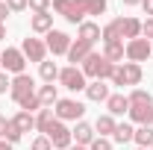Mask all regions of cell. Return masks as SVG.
<instances>
[{
  "label": "cell",
  "instance_id": "obj_1",
  "mask_svg": "<svg viewBox=\"0 0 153 150\" xmlns=\"http://www.w3.org/2000/svg\"><path fill=\"white\" fill-rule=\"evenodd\" d=\"M79 71L85 74V79L91 76V79H112V74H115V65L109 62V59L103 56V53H91V56L85 59L82 65H79Z\"/></svg>",
  "mask_w": 153,
  "mask_h": 150
},
{
  "label": "cell",
  "instance_id": "obj_2",
  "mask_svg": "<svg viewBox=\"0 0 153 150\" xmlns=\"http://www.w3.org/2000/svg\"><path fill=\"white\" fill-rule=\"evenodd\" d=\"M50 6H53L68 24H76V27H79V24L85 21V15H88V0H53Z\"/></svg>",
  "mask_w": 153,
  "mask_h": 150
},
{
  "label": "cell",
  "instance_id": "obj_3",
  "mask_svg": "<svg viewBox=\"0 0 153 150\" xmlns=\"http://www.w3.org/2000/svg\"><path fill=\"white\" fill-rule=\"evenodd\" d=\"M59 121H82V115H85V106L74 100V97H59L56 100V109H53Z\"/></svg>",
  "mask_w": 153,
  "mask_h": 150
},
{
  "label": "cell",
  "instance_id": "obj_4",
  "mask_svg": "<svg viewBox=\"0 0 153 150\" xmlns=\"http://www.w3.org/2000/svg\"><path fill=\"white\" fill-rule=\"evenodd\" d=\"M112 82L115 85H138V82H141V65H135V62H121V65H115Z\"/></svg>",
  "mask_w": 153,
  "mask_h": 150
},
{
  "label": "cell",
  "instance_id": "obj_5",
  "mask_svg": "<svg viewBox=\"0 0 153 150\" xmlns=\"http://www.w3.org/2000/svg\"><path fill=\"white\" fill-rule=\"evenodd\" d=\"M44 135L50 138V144H53L56 150H68V147H71V141H74L71 130H68V127H65V121H59V118L47 127V132H44Z\"/></svg>",
  "mask_w": 153,
  "mask_h": 150
},
{
  "label": "cell",
  "instance_id": "obj_6",
  "mask_svg": "<svg viewBox=\"0 0 153 150\" xmlns=\"http://www.w3.org/2000/svg\"><path fill=\"white\" fill-rule=\"evenodd\" d=\"M9 94H12V100L21 106V100H27L30 94H36V79L30 74H18L12 79V85H9Z\"/></svg>",
  "mask_w": 153,
  "mask_h": 150
},
{
  "label": "cell",
  "instance_id": "obj_7",
  "mask_svg": "<svg viewBox=\"0 0 153 150\" xmlns=\"http://www.w3.org/2000/svg\"><path fill=\"white\" fill-rule=\"evenodd\" d=\"M153 56V44L147 41V38H133V41H127V62H147V59Z\"/></svg>",
  "mask_w": 153,
  "mask_h": 150
},
{
  "label": "cell",
  "instance_id": "obj_8",
  "mask_svg": "<svg viewBox=\"0 0 153 150\" xmlns=\"http://www.w3.org/2000/svg\"><path fill=\"white\" fill-rule=\"evenodd\" d=\"M0 68H6L9 74H24V68H27V59H24V53H21L18 47H6L3 53H0Z\"/></svg>",
  "mask_w": 153,
  "mask_h": 150
},
{
  "label": "cell",
  "instance_id": "obj_9",
  "mask_svg": "<svg viewBox=\"0 0 153 150\" xmlns=\"http://www.w3.org/2000/svg\"><path fill=\"white\" fill-rule=\"evenodd\" d=\"M59 82L68 88V91H85V74L79 71V68H74V65H68V68H62L59 71Z\"/></svg>",
  "mask_w": 153,
  "mask_h": 150
},
{
  "label": "cell",
  "instance_id": "obj_10",
  "mask_svg": "<svg viewBox=\"0 0 153 150\" xmlns=\"http://www.w3.org/2000/svg\"><path fill=\"white\" fill-rule=\"evenodd\" d=\"M44 44H47V50H50L53 56H68V50H71V36L62 33V30H50Z\"/></svg>",
  "mask_w": 153,
  "mask_h": 150
},
{
  "label": "cell",
  "instance_id": "obj_11",
  "mask_svg": "<svg viewBox=\"0 0 153 150\" xmlns=\"http://www.w3.org/2000/svg\"><path fill=\"white\" fill-rule=\"evenodd\" d=\"M21 53H24V59L27 62H44V56H47V44L41 41V38H24V44H21Z\"/></svg>",
  "mask_w": 153,
  "mask_h": 150
},
{
  "label": "cell",
  "instance_id": "obj_12",
  "mask_svg": "<svg viewBox=\"0 0 153 150\" xmlns=\"http://www.w3.org/2000/svg\"><path fill=\"white\" fill-rule=\"evenodd\" d=\"M130 118H133L138 127H150L153 124V100L150 103H130Z\"/></svg>",
  "mask_w": 153,
  "mask_h": 150
},
{
  "label": "cell",
  "instance_id": "obj_13",
  "mask_svg": "<svg viewBox=\"0 0 153 150\" xmlns=\"http://www.w3.org/2000/svg\"><path fill=\"white\" fill-rule=\"evenodd\" d=\"M71 135H74V141L79 144V147H88V144L97 138L94 127H91V124H85V121H76V127L71 130Z\"/></svg>",
  "mask_w": 153,
  "mask_h": 150
},
{
  "label": "cell",
  "instance_id": "obj_14",
  "mask_svg": "<svg viewBox=\"0 0 153 150\" xmlns=\"http://www.w3.org/2000/svg\"><path fill=\"white\" fill-rule=\"evenodd\" d=\"M91 53H94V50H91V44H85V41H79V38H76V41H71V50H68V62H71V65H82V62H85V59L91 56Z\"/></svg>",
  "mask_w": 153,
  "mask_h": 150
},
{
  "label": "cell",
  "instance_id": "obj_15",
  "mask_svg": "<svg viewBox=\"0 0 153 150\" xmlns=\"http://www.w3.org/2000/svg\"><path fill=\"white\" fill-rule=\"evenodd\" d=\"M76 38L85 41V44H94L97 38H100V24H94V21H82L79 30H76Z\"/></svg>",
  "mask_w": 153,
  "mask_h": 150
},
{
  "label": "cell",
  "instance_id": "obj_16",
  "mask_svg": "<svg viewBox=\"0 0 153 150\" xmlns=\"http://www.w3.org/2000/svg\"><path fill=\"white\" fill-rule=\"evenodd\" d=\"M103 56L109 59L112 65H121L124 56H127V44H124V41H109V44H103Z\"/></svg>",
  "mask_w": 153,
  "mask_h": 150
},
{
  "label": "cell",
  "instance_id": "obj_17",
  "mask_svg": "<svg viewBox=\"0 0 153 150\" xmlns=\"http://www.w3.org/2000/svg\"><path fill=\"white\" fill-rule=\"evenodd\" d=\"M85 97L94 100V103H106V100H109V85H103L100 79H94V82L85 85Z\"/></svg>",
  "mask_w": 153,
  "mask_h": 150
},
{
  "label": "cell",
  "instance_id": "obj_18",
  "mask_svg": "<svg viewBox=\"0 0 153 150\" xmlns=\"http://www.w3.org/2000/svg\"><path fill=\"white\" fill-rule=\"evenodd\" d=\"M106 109H109V115H124L130 112V100H127V94H109V100H106Z\"/></svg>",
  "mask_w": 153,
  "mask_h": 150
},
{
  "label": "cell",
  "instance_id": "obj_19",
  "mask_svg": "<svg viewBox=\"0 0 153 150\" xmlns=\"http://www.w3.org/2000/svg\"><path fill=\"white\" fill-rule=\"evenodd\" d=\"M30 27H33V33H50L53 30V15L50 12H38V15H33L30 18Z\"/></svg>",
  "mask_w": 153,
  "mask_h": 150
},
{
  "label": "cell",
  "instance_id": "obj_20",
  "mask_svg": "<svg viewBox=\"0 0 153 150\" xmlns=\"http://www.w3.org/2000/svg\"><path fill=\"white\" fill-rule=\"evenodd\" d=\"M100 38H103V44H109V41H124V36H121V18L109 21L106 27H100Z\"/></svg>",
  "mask_w": 153,
  "mask_h": 150
},
{
  "label": "cell",
  "instance_id": "obj_21",
  "mask_svg": "<svg viewBox=\"0 0 153 150\" xmlns=\"http://www.w3.org/2000/svg\"><path fill=\"white\" fill-rule=\"evenodd\" d=\"M36 94H38V100H41V109H50V106H56V100H59V91H56V85H53V82L41 85Z\"/></svg>",
  "mask_w": 153,
  "mask_h": 150
},
{
  "label": "cell",
  "instance_id": "obj_22",
  "mask_svg": "<svg viewBox=\"0 0 153 150\" xmlns=\"http://www.w3.org/2000/svg\"><path fill=\"white\" fill-rule=\"evenodd\" d=\"M121 36L130 38V41L138 38V36H141V21H138V18H121Z\"/></svg>",
  "mask_w": 153,
  "mask_h": 150
},
{
  "label": "cell",
  "instance_id": "obj_23",
  "mask_svg": "<svg viewBox=\"0 0 153 150\" xmlns=\"http://www.w3.org/2000/svg\"><path fill=\"white\" fill-rule=\"evenodd\" d=\"M9 121H12V124H15V127L21 130V135H24V132H30V130H36V115L24 112V109H21L15 118H9Z\"/></svg>",
  "mask_w": 153,
  "mask_h": 150
},
{
  "label": "cell",
  "instance_id": "obj_24",
  "mask_svg": "<svg viewBox=\"0 0 153 150\" xmlns=\"http://www.w3.org/2000/svg\"><path fill=\"white\" fill-rule=\"evenodd\" d=\"M115 127H118V124H115L112 115H100V118L94 121V132H100L103 138H109V135L115 132Z\"/></svg>",
  "mask_w": 153,
  "mask_h": 150
},
{
  "label": "cell",
  "instance_id": "obj_25",
  "mask_svg": "<svg viewBox=\"0 0 153 150\" xmlns=\"http://www.w3.org/2000/svg\"><path fill=\"white\" fill-rule=\"evenodd\" d=\"M56 121V115H53V109H38V115H36V130L44 135L47 132V127Z\"/></svg>",
  "mask_w": 153,
  "mask_h": 150
},
{
  "label": "cell",
  "instance_id": "obj_26",
  "mask_svg": "<svg viewBox=\"0 0 153 150\" xmlns=\"http://www.w3.org/2000/svg\"><path fill=\"white\" fill-rule=\"evenodd\" d=\"M133 135H135V130L130 127V124H118V127H115V132H112V141L127 144V141H133Z\"/></svg>",
  "mask_w": 153,
  "mask_h": 150
},
{
  "label": "cell",
  "instance_id": "obj_27",
  "mask_svg": "<svg viewBox=\"0 0 153 150\" xmlns=\"http://www.w3.org/2000/svg\"><path fill=\"white\" fill-rule=\"evenodd\" d=\"M38 74H41V79H44V82H53V79H59V68H56V62H47V59H44V62L38 65Z\"/></svg>",
  "mask_w": 153,
  "mask_h": 150
},
{
  "label": "cell",
  "instance_id": "obj_28",
  "mask_svg": "<svg viewBox=\"0 0 153 150\" xmlns=\"http://www.w3.org/2000/svg\"><path fill=\"white\" fill-rule=\"evenodd\" d=\"M133 141L138 144V147H147V150H150V144H153V130H150V127H138L135 135H133Z\"/></svg>",
  "mask_w": 153,
  "mask_h": 150
},
{
  "label": "cell",
  "instance_id": "obj_29",
  "mask_svg": "<svg viewBox=\"0 0 153 150\" xmlns=\"http://www.w3.org/2000/svg\"><path fill=\"white\" fill-rule=\"evenodd\" d=\"M21 109H24V112H38V109H41V100H38V94H30V97H27V100H21Z\"/></svg>",
  "mask_w": 153,
  "mask_h": 150
},
{
  "label": "cell",
  "instance_id": "obj_30",
  "mask_svg": "<svg viewBox=\"0 0 153 150\" xmlns=\"http://www.w3.org/2000/svg\"><path fill=\"white\" fill-rule=\"evenodd\" d=\"M127 100H130V103H150L153 97L144 91V88H133V91L127 94Z\"/></svg>",
  "mask_w": 153,
  "mask_h": 150
},
{
  "label": "cell",
  "instance_id": "obj_31",
  "mask_svg": "<svg viewBox=\"0 0 153 150\" xmlns=\"http://www.w3.org/2000/svg\"><path fill=\"white\" fill-rule=\"evenodd\" d=\"M30 150H53V144H50V138H47V135H36V138H33V144H30Z\"/></svg>",
  "mask_w": 153,
  "mask_h": 150
},
{
  "label": "cell",
  "instance_id": "obj_32",
  "mask_svg": "<svg viewBox=\"0 0 153 150\" xmlns=\"http://www.w3.org/2000/svg\"><path fill=\"white\" fill-rule=\"evenodd\" d=\"M88 150H112V141H109V138H103V135H97L94 141L88 144Z\"/></svg>",
  "mask_w": 153,
  "mask_h": 150
},
{
  "label": "cell",
  "instance_id": "obj_33",
  "mask_svg": "<svg viewBox=\"0 0 153 150\" xmlns=\"http://www.w3.org/2000/svg\"><path fill=\"white\" fill-rule=\"evenodd\" d=\"M106 12V0H88V15H103Z\"/></svg>",
  "mask_w": 153,
  "mask_h": 150
},
{
  "label": "cell",
  "instance_id": "obj_34",
  "mask_svg": "<svg viewBox=\"0 0 153 150\" xmlns=\"http://www.w3.org/2000/svg\"><path fill=\"white\" fill-rule=\"evenodd\" d=\"M50 3H53V0H30V9H33V12H50Z\"/></svg>",
  "mask_w": 153,
  "mask_h": 150
},
{
  "label": "cell",
  "instance_id": "obj_35",
  "mask_svg": "<svg viewBox=\"0 0 153 150\" xmlns=\"http://www.w3.org/2000/svg\"><path fill=\"white\" fill-rule=\"evenodd\" d=\"M6 6H9V12H24V9H30V0H6Z\"/></svg>",
  "mask_w": 153,
  "mask_h": 150
},
{
  "label": "cell",
  "instance_id": "obj_36",
  "mask_svg": "<svg viewBox=\"0 0 153 150\" xmlns=\"http://www.w3.org/2000/svg\"><path fill=\"white\" fill-rule=\"evenodd\" d=\"M6 141H9V144H15V141H21V130L15 127V124H12V121H9V130H6Z\"/></svg>",
  "mask_w": 153,
  "mask_h": 150
},
{
  "label": "cell",
  "instance_id": "obj_37",
  "mask_svg": "<svg viewBox=\"0 0 153 150\" xmlns=\"http://www.w3.org/2000/svg\"><path fill=\"white\" fill-rule=\"evenodd\" d=\"M141 38H147V41H153V18L141 21Z\"/></svg>",
  "mask_w": 153,
  "mask_h": 150
},
{
  "label": "cell",
  "instance_id": "obj_38",
  "mask_svg": "<svg viewBox=\"0 0 153 150\" xmlns=\"http://www.w3.org/2000/svg\"><path fill=\"white\" fill-rule=\"evenodd\" d=\"M9 85H12V79H9V76L0 71V94H6V91H9Z\"/></svg>",
  "mask_w": 153,
  "mask_h": 150
},
{
  "label": "cell",
  "instance_id": "obj_39",
  "mask_svg": "<svg viewBox=\"0 0 153 150\" xmlns=\"http://www.w3.org/2000/svg\"><path fill=\"white\" fill-rule=\"evenodd\" d=\"M141 9H144L147 18H153V0H141Z\"/></svg>",
  "mask_w": 153,
  "mask_h": 150
},
{
  "label": "cell",
  "instance_id": "obj_40",
  "mask_svg": "<svg viewBox=\"0 0 153 150\" xmlns=\"http://www.w3.org/2000/svg\"><path fill=\"white\" fill-rule=\"evenodd\" d=\"M6 130H9V118H0V138L6 141Z\"/></svg>",
  "mask_w": 153,
  "mask_h": 150
},
{
  "label": "cell",
  "instance_id": "obj_41",
  "mask_svg": "<svg viewBox=\"0 0 153 150\" xmlns=\"http://www.w3.org/2000/svg\"><path fill=\"white\" fill-rule=\"evenodd\" d=\"M6 15H9V6H6V0H0V24L6 21Z\"/></svg>",
  "mask_w": 153,
  "mask_h": 150
},
{
  "label": "cell",
  "instance_id": "obj_42",
  "mask_svg": "<svg viewBox=\"0 0 153 150\" xmlns=\"http://www.w3.org/2000/svg\"><path fill=\"white\" fill-rule=\"evenodd\" d=\"M0 150H12V144H9V141H3V138H0Z\"/></svg>",
  "mask_w": 153,
  "mask_h": 150
},
{
  "label": "cell",
  "instance_id": "obj_43",
  "mask_svg": "<svg viewBox=\"0 0 153 150\" xmlns=\"http://www.w3.org/2000/svg\"><path fill=\"white\" fill-rule=\"evenodd\" d=\"M141 0H124V6H138Z\"/></svg>",
  "mask_w": 153,
  "mask_h": 150
},
{
  "label": "cell",
  "instance_id": "obj_44",
  "mask_svg": "<svg viewBox=\"0 0 153 150\" xmlns=\"http://www.w3.org/2000/svg\"><path fill=\"white\" fill-rule=\"evenodd\" d=\"M3 38H6V27L0 24V41H3Z\"/></svg>",
  "mask_w": 153,
  "mask_h": 150
},
{
  "label": "cell",
  "instance_id": "obj_45",
  "mask_svg": "<svg viewBox=\"0 0 153 150\" xmlns=\"http://www.w3.org/2000/svg\"><path fill=\"white\" fill-rule=\"evenodd\" d=\"M68 150H88V147H79V144H76V147H68Z\"/></svg>",
  "mask_w": 153,
  "mask_h": 150
},
{
  "label": "cell",
  "instance_id": "obj_46",
  "mask_svg": "<svg viewBox=\"0 0 153 150\" xmlns=\"http://www.w3.org/2000/svg\"><path fill=\"white\" fill-rule=\"evenodd\" d=\"M138 150H147V147H138Z\"/></svg>",
  "mask_w": 153,
  "mask_h": 150
},
{
  "label": "cell",
  "instance_id": "obj_47",
  "mask_svg": "<svg viewBox=\"0 0 153 150\" xmlns=\"http://www.w3.org/2000/svg\"><path fill=\"white\" fill-rule=\"evenodd\" d=\"M150 150H153V144H150Z\"/></svg>",
  "mask_w": 153,
  "mask_h": 150
},
{
  "label": "cell",
  "instance_id": "obj_48",
  "mask_svg": "<svg viewBox=\"0 0 153 150\" xmlns=\"http://www.w3.org/2000/svg\"><path fill=\"white\" fill-rule=\"evenodd\" d=\"M150 44H153V41H150Z\"/></svg>",
  "mask_w": 153,
  "mask_h": 150
}]
</instances>
